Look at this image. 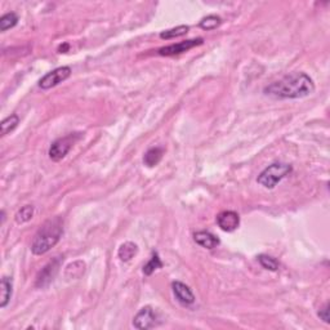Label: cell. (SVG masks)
I'll return each mask as SVG.
<instances>
[{
    "label": "cell",
    "instance_id": "obj_1",
    "mask_svg": "<svg viewBox=\"0 0 330 330\" xmlns=\"http://www.w3.org/2000/svg\"><path fill=\"white\" fill-rule=\"evenodd\" d=\"M315 92V84L305 72H292L273 81L263 89V93L276 100H298Z\"/></svg>",
    "mask_w": 330,
    "mask_h": 330
},
{
    "label": "cell",
    "instance_id": "obj_2",
    "mask_svg": "<svg viewBox=\"0 0 330 330\" xmlns=\"http://www.w3.org/2000/svg\"><path fill=\"white\" fill-rule=\"evenodd\" d=\"M64 234V221L60 217L48 219L39 228L31 244V252L35 256H42L55 247Z\"/></svg>",
    "mask_w": 330,
    "mask_h": 330
},
{
    "label": "cell",
    "instance_id": "obj_3",
    "mask_svg": "<svg viewBox=\"0 0 330 330\" xmlns=\"http://www.w3.org/2000/svg\"><path fill=\"white\" fill-rule=\"evenodd\" d=\"M292 165L286 163H273L260 173L257 182L264 189H275L277 183L281 182L289 173H292Z\"/></svg>",
    "mask_w": 330,
    "mask_h": 330
},
{
    "label": "cell",
    "instance_id": "obj_4",
    "mask_svg": "<svg viewBox=\"0 0 330 330\" xmlns=\"http://www.w3.org/2000/svg\"><path fill=\"white\" fill-rule=\"evenodd\" d=\"M79 138H80L79 133H74V134L71 133V134H67L65 135V137L56 139V141L52 143L51 147H49V157H51V160H62V159L68 154V151L72 148L74 143Z\"/></svg>",
    "mask_w": 330,
    "mask_h": 330
},
{
    "label": "cell",
    "instance_id": "obj_5",
    "mask_svg": "<svg viewBox=\"0 0 330 330\" xmlns=\"http://www.w3.org/2000/svg\"><path fill=\"white\" fill-rule=\"evenodd\" d=\"M71 75V68L68 66H62L56 70L51 71L47 75L39 80V87L42 89H51V88L56 87L58 84H61L62 81L67 80Z\"/></svg>",
    "mask_w": 330,
    "mask_h": 330
},
{
    "label": "cell",
    "instance_id": "obj_6",
    "mask_svg": "<svg viewBox=\"0 0 330 330\" xmlns=\"http://www.w3.org/2000/svg\"><path fill=\"white\" fill-rule=\"evenodd\" d=\"M157 325V316L151 306H144L133 319V327L138 330L152 329Z\"/></svg>",
    "mask_w": 330,
    "mask_h": 330
},
{
    "label": "cell",
    "instance_id": "obj_7",
    "mask_svg": "<svg viewBox=\"0 0 330 330\" xmlns=\"http://www.w3.org/2000/svg\"><path fill=\"white\" fill-rule=\"evenodd\" d=\"M62 257H56L55 260L44 267V268L39 272L38 277H36L35 286L36 288H47L53 280H55L56 275L58 273V269L61 267L62 263Z\"/></svg>",
    "mask_w": 330,
    "mask_h": 330
},
{
    "label": "cell",
    "instance_id": "obj_8",
    "mask_svg": "<svg viewBox=\"0 0 330 330\" xmlns=\"http://www.w3.org/2000/svg\"><path fill=\"white\" fill-rule=\"evenodd\" d=\"M204 43V39L198 38V39H191V40H186V42L177 43V44H170L167 47H163L157 51V53L160 56H165V57H172V56L181 55L185 52H189L190 49L199 47Z\"/></svg>",
    "mask_w": 330,
    "mask_h": 330
},
{
    "label": "cell",
    "instance_id": "obj_9",
    "mask_svg": "<svg viewBox=\"0 0 330 330\" xmlns=\"http://www.w3.org/2000/svg\"><path fill=\"white\" fill-rule=\"evenodd\" d=\"M217 224L224 232H232L240 226V217L234 210H224L217 217Z\"/></svg>",
    "mask_w": 330,
    "mask_h": 330
},
{
    "label": "cell",
    "instance_id": "obj_10",
    "mask_svg": "<svg viewBox=\"0 0 330 330\" xmlns=\"http://www.w3.org/2000/svg\"><path fill=\"white\" fill-rule=\"evenodd\" d=\"M172 290H173L176 299L180 302L181 305L191 306L195 303V295L186 284H183L181 281H173L172 282Z\"/></svg>",
    "mask_w": 330,
    "mask_h": 330
},
{
    "label": "cell",
    "instance_id": "obj_11",
    "mask_svg": "<svg viewBox=\"0 0 330 330\" xmlns=\"http://www.w3.org/2000/svg\"><path fill=\"white\" fill-rule=\"evenodd\" d=\"M194 240L198 245L205 248V249H214L217 245H219V240L213 234L208 231H199L194 235Z\"/></svg>",
    "mask_w": 330,
    "mask_h": 330
},
{
    "label": "cell",
    "instance_id": "obj_12",
    "mask_svg": "<svg viewBox=\"0 0 330 330\" xmlns=\"http://www.w3.org/2000/svg\"><path fill=\"white\" fill-rule=\"evenodd\" d=\"M0 307L5 308L6 305L9 303L10 297H12V279L4 276L0 282Z\"/></svg>",
    "mask_w": 330,
    "mask_h": 330
},
{
    "label": "cell",
    "instance_id": "obj_13",
    "mask_svg": "<svg viewBox=\"0 0 330 330\" xmlns=\"http://www.w3.org/2000/svg\"><path fill=\"white\" fill-rule=\"evenodd\" d=\"M164 150L161 147H152L144 154L143 156V164L146 167L152 168L156 167L157 164L160 163L161 157H163Z\"/></svg>",
    "mask_w": 330,
    "mask_h": 330
},
{
    "label": "cell",
    "instance_id": "obj_14",
    "mask_svg": "<svg viewBox=\"0 0 330 330\" xmlns=\"http://www.w3.org/2000/svg\"><path fill=\"white\" fill-rule=\"evenodd\" d=\"M138 253V247L134 243H124L120 245L118 250V257L123 262H129V261Z\"/></svg>",
    "mask_w": 330,
    "mask_h": 330
},
{
    "label": "cell",
    "instance_id": "obj_15",
    "mask_svg": "<svg viewBox=\"0 0 330 330\" xmlns=\"http://www.w3.org/2000/svg\"><path fill=\"white\" fill-rule=\"evenodd\" d=\"M84 271H85V263L81 262V261H76L74 263H70L66 267L65 276L68 277V279H79L84 273Z\"/></svg>",
    "mask_w": 330,
    "mask_h": 330
},
{
    "label": "cell",
    "instance_id": "obj_16",
    "mask_svg": "<svg viewBox=\"0 0 330 330\" xmlns=\"http://www.w3.org/2000/svg\"><path fill=\"white\" fill-rule=\"evenodd\" d=\"M189 30H190V27L187 25L177 26V27H174V29L165 30V31L161 32L160 38L163 39V40H172V39L181 38V36L186 35L187 32H189Z\"/></svg>",
    "mask_w": 330,
    "mask_h": 330
},
{
    "label": "cell",
    "instance_id": "obj_17",
    "mask_svg": "<svg viewBox=\"0 0 330 330\" xmlns=\"http://www.w3.org/2000/svg\"><path fill=\"white\" fill-rule=\"evenodd\" d=\"M161 267H163V262H161L160 257H159V254H157L156 252H154V253H152V257H151L150 261L144 264L142 271H143V273L146 276H150L152 275L156 269L161 268Z\"/></svg>",
    "mask_w": 330,
    "mask_h": 330
},
{
    "label": "cell",
    "instance_id": "obj_18",
    "mask_svg": "<svg viewBox=\"0 0 330 330\" xmlns=\"http://www.w3.org/2000/svg\"><path fill=\"white\" fill-rule=\"evenodd\" d=\"M17 23H18V17H17L16 13H5V14L1 16V18H0V31L5 32L6 30L13 29Z\"/></svg>",
    "mask_w": 330,
    "mask_h": 330
},
{
    "label": "cell",
    "instance_id": "obj_19",
    "mask_svg": "<svg viewBox=\"0 0 330 330\" xmlns=\"http://www.w3.org/2000/svg\"><path fill=\"white\" fill-rule=\"evenodd\" d=\"M18 124H19V118L18 115H16V114H12L10 116L4 119L3 122H1V125H0V127H1V135H6L8 133L14 131Z\"/></svg>",
    "mask_w": 330,
    "mask_h": 330
},
{
    "label": "cell",
    "instance_id": "obj_20",
    "mask_svg": "<svg viewBox=\"0 0 330 330\" xmlns=\"http://www.w3.org/2000/svg\"><path fill=\"white\" fill-rule=\"evenodd\" d=\"M222 23V18L219 16H214V14H210V16H206L200 21L199 26L202 30H206V31H210V30L217 29L219 25Z\"/></svg>",
    "mask_w": 330,
    "mask_h": 330
},
{
    "label": "cell",
    "instance_id": "obj_21",
    "mask_svg": "<svg viewBox=\"0 0 330 330\" xmlns=\"http://www.w3.org/2000/svg\"><path fill=\"white\" fill-rule=\"evenodd\" d=\"M34 206L32 205H25L22 208L19 209L18 212L16 213V222L19 224L26 223V222H29L30 219L34 217Z\"/></svg>",
    "mask_w": 330,
    "mask_h": 330
},
{
    "label": "cell",
    "instance_id": "obj_22",
    "mask_svg": "<svg viewBox=\"0 0 330 330\" xmlns=\"http://www.w3.org/2000/svg\"><path fill=\"white\" fill-rule=\"evenodd\" d=\"M258 262L261 263V266H262L263 268L272 271V272L279 269V262H277L273 257L267 256V254H261V256L258 257Z\"/></svg>",
    "mask_w": 330,
    "mask_h": 330
},
{
    "label": "cell",
    "instance_id": "obj_23",
    "mask_svg": "<svg viewBox=\"0 0 330 330\" xmlns=\"http://www.w3.org/2000/svg\"><path fill=\"white\" fill-rule=\"evenodd\" d=\"M318 315H319V318L324 321L325 324H329V305L327 303L324 307L320 308V311L318 312Z\"/></svg>",
    "mask_w": 330,
    "mask_h": 330
},
{
    "label": "cell",
    "instance_id": "obj_24",
    "mask_svg": "<svg viewBox=\"0 0 330 330\" xmlns=\"http://www.w3.org/2000/svg\"><path fill=\"white\" fill-rule=\"evenodd\" d=\"M67 49H68V44H65L64 47H62V45H61V47H60V49H58V51H67Z\"/></svg>",
    "mask_w": 330,
    "mask_h": 330
},
{
    "label": "cell",
    "instance_id": "obj_25",
    "mask_svg": "<svg viewBox=\"0 0 330 330\" xmlns=\"http://www.w3.org/2000/svg\"><path fill=\"white\" fill-rule=\"evenodd\" d=\"M4 221H5V212H4V210H1V224L4 223Z\"/></svg>",
    "mask_w": 330,
    "mask_h": 330
}]
</instances>
